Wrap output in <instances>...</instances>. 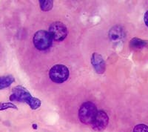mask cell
Masks as SVG:
<instances>
[{
	"label": "cell",
	"mask_w": 148,
	"mask_h": 132,
	"mask_svg": "<svg viewBox=\"0 0 148 132\" xmlns=\"http://www.w3.org/2000/svg\"><path fill=\"white\" fill-rule=\"evenodd\" d=\"M10 100L12 102H19L28 104L32 110L38 109L42 104L40 100L33 97L28 90L22 85H17L12 89Z\"/></svg>",
	"instance_id": "cell-1"
},
{
	"label": "cell",
	"mask_w": 148,
	"mask_h": 132,
	"mask_svg": "<svg viewBox=\"0 0 148 132\" xmlns=\"http://www.w3.org/2000/svg\"><path fill=\"white\" fill-rule=\"evenodd\" d=\"M98 113L96 105L92 102H85L82 104L79 110V120L85 125H92Z\"/></svg>",
	"instance_id": "cell-2"
},
{
	"label": "cell",
	"mask_w": 148,
	"mask_h": 132,
	"mask_svg": "<svg viewBox=\"0 0 148 132\" xmlns=\"http://www.w3.org/2000/svg\"><path fill=\"white\" fill-rule=\"evenodd\" d=\"M53 37L49 31L39 30L36 31L33 37V43L36 49L45 51L52 45Z\"/></svg>",
	"instance_id": "cell-3"
},
{
	"label": "cell",
	"mask_w": 148,
	"mask_h": 132,
	"mask_svg": "<svg viewBox=\"0 0 148 132\" xmlns=\"http://www.w3.org/2000/svg\"><path fill=\"white\" fill-rule=\"evenodd\" d=\"M69 76V69L64 65H55L49 71V77L51 81L58 84L64 82Z\"/></svg>",
	"instance_id": "cell-4"
},
{
	"label": "cell",
	"mask_w": 148,
	"mask_h": 132,
	"mask_svg": "<svg viewBox=\"0 0 148 132\" xmlns=\"http://www.w3.org/2000/svg\"><path fill=\"white\" fill-rule=\"evenodd\" d=\"M49 32L52 36L53 39L56 42L64 40L68 34L65 25L60 22H53L49 27Z\"/></svg>",
	"instance_id": "cell-5"
},
{
	"label": "cell",
	"mask_w": 148,
	"mask_h": 132,
	"mask_svg": "<svg viewBox=\"0 0 148 132\" xmlns=\"http://www.w3.org/2000/svg\"><path fill=\"white\" fill-rule=\"evenodd\" d=\"M108 123H109V117L107 113L103 110H99L98 111L96 118L91 125V127L93 130L101 131L106 129Z\"/></svg>",
	"instance_id": "cell-6"
},
{
	"label": "cell",
	"mask_w": 148,
	"mask_h": 132,
	"mask_svg": "<svg viewBox=\"0 0 148 132\" xmlns=\"http://www.w3.org/2000/svg\"><path fill=\"white\" fill-rule=\"evenodd\" d=\"M91 65L95 71L99 74H102L106 71V63L101 54L93 53L91 56Z\"/></svg>",
	"instance_id": "cell-7"
},
{
	"label": "cell",
	"mask_w": 148,
	"mask_h": 132,
	"mask_svg": "<svg viewBox=\"0 0 148 132\" xmlns=\"http://www.w3.org/2000/svg\"><path fill=\"white\" fill-rule=\"evenodd\" d=\"M108 36L110 41L113 43L121 42L125 38V29L120 25H115L110 29Z\"/></svg>",
	"instance_id": "cell-8"
},
{
	"label": "cell",
	"mask_w": 148,
	"mask_h": 132,
	"mask_svg": "<svg viewBox=\"0 0 148 132\" xmlns=\"http://www.w3.org/2000/svg\"><path fill=\"white\" fill-rule=\"evenodd\" d=\"M130 49L141 50L148 47V40L141 39L138 37H134L130 41L129 44Z\"/></svg>",
	"instance_id": "cell-9"
},
{
	"label": "cell",
	"mask_w": 148,
	"mask_h": 132,
	"mask_svg": "<svg viewBox=\"0 0 148 132\" xmlns=\"http://www.w3.org/2000/svg\"><path fill=\"white\" fill-rule=\"evenodd\" d=\"M14 77L11 75L0 76V90L6 88L10 86L14 82Z\"/></svg>",
	"instance_id": "cell-10"
},
{
	"label": "cell",
	"mask_w": 148,
	"mask_h": 132,
	"mask_svg": "<svg viewBox=\"0 0 148 132\" xmlns=\"http://www.w3.org/2000/svg\"><path fill=\"white\" fill-rule=\"evenodd\" d=\"M41 10L43 11H49L53 7V2L51 0H40L39 1Z\"/></svg>",
	"instance_id": "cell-11"
},
{
	"label": "cell",
	"mask_w": 148,
	"mask_h": 132,
	"mask_svg": "<svg viewBox=\"0 0 148 132\" xmlns=\"http://www.w3.org/2000/svg\"><path fill=\"white\" fill-rule=\"evenodd\" d=\"M17 109V106L12 102H0V111L7 109Z\"/></svg>",
	"instance_id": "cell-12"
},
{
	"label": "cell",
	"mask_w": 148,
	"mask_h": 132,
	"mask_svg": "<svg viewBox=\"0 0 148 132\" xmlns=\"http://www.w3.org/2000/svg\"><path fill=\"white\" fill-rule=\"evenodd\" d=\"M133 132H148V126L145 124H138L135 126Z\"/></svg>",
	"instance_id": "cell-13"
},
{
	"label": "cell",
	"mask_w": 148,
	"mask_h": 132,
	"mask_svg": "<svg viewBox=\"0 0 148 132\" xmlns=\"http://www.w3.org/2000/svg\"><path fill=\"white\" fill-rule=\"evenodd\" d=\"M144 21H145V23L146 25V26L148 27V10H147L146 13H145V16H144Z\"/></svg>",
	"instance_id": "cell-14"
},
{
	"label": "cell",
	"mask_w": 148,
	"mask_h": 132,
	"mask_svg": "<svg viewBox=\"0 0 148 132\" xmlns=\"http://www.w3.org/2000/svg\"><path fill=\"white\" fill-rule=\"evenodd\" d=\"M32 126H33V129H37V125H36V124H34V125H33Z\"/></svg>",
	"instance_id": "cell-15"
}]
</instances>
